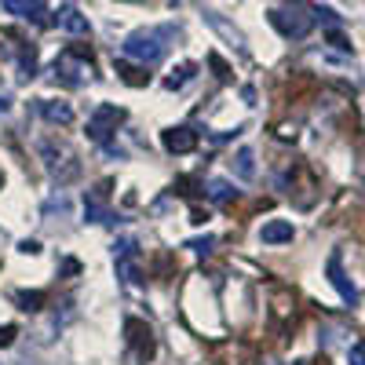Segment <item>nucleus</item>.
<instances>
[{
	"label": "nucleus",
	"mask_w": 365,
	"mask_h": 365,
	"mask_svg": "<svg viewBox=\"0 0 365 365\" xmlns=\"http://www.w3.org/2000/svg\"><path fill=\"white\" fill-rule=\"evenodd\" d=\"M175 37L172 26H150V29H135V34L125 37V44H120V55L132 58L135 66H154L165 58L168 51V41Z\"/></svg>",
	"instance_id": "1"
},
{
	"label": "nucleus",
	"mask_w": 365,
	"mask_h": 365,
	"mask_svg": "<svg viewBox=\"0 0 365 365\" xmlns=\"http://www.w3.org/2000/svg\"><path fill=\"white\" fill-rule=\"evenodd\" d=\"M205 194H208L212 201H216V205H227V201H234V197H237V190L230 187V182H227V179H212Z\"/></svg>",
	"instance_id": "13"
},
{
	"label": "nucleus",
	"mask_w": 365,
	"mask_h": 365,
	"mask_svg": "<svg viewBox=\"0 0 365 365\" xmlns=\"http://www.w3.org/2000/svg\"><path fill=\"white\" fill-rule=\"evenodd\" d=\"M128 113L120 110V106H99L96 110V117L88 120V135L96 139V143H106L110 139V132H117V125L125 120Z\"/></svg>",
	"instance_id": "3"
},
{
	"label": "nucleus",
	"mask_w": 365,
	"mask_h": 365,
	"mask_svg": "<svg viewBox=\"0 0 365 365\" xmlns=\"http://www.w3.org/2000/svg\"><path fill=\"white\" fill-rule=\"evenodd\" d=\"M0 187H4V172H0Z\"/></svg>",
	"instance_id": "29"
},
{
	"label": "nucleus",
	"mask_w": 365,
	"mask_h": 365,
	"mask_svg": "<svg viewBox=\"0 0 365 365\" xmlns=\"http://www.w3.org/2000/svg\"><path fill=\"white\" fill-rule=\"evenodd\" d=\"M329 41H332V44H336V48H344V51H347V48H351V44H347V41H344V37H340V34H332V37H329Z\"/></svg>",
	"instance_id": "27"
},
{
	"label": "nucleus",
	"mask_w": 365,
	"mask_h": 365,
	"mask_svg": "<svg viewBox=\"0 0 365 365\" xmlns=\"http://www.w3.org/2000/svg\"><path fill=\"white\" fill-rule=\"evenodd\" d=\"M347 361H351V365H365V347H361V344L347 347Z\"/></svg>",
	"instance_id": "22"
},
{
	"label": "nucleus",
	"mask_w": 365,
	"mask_h": 365,
	"mask_svg": "<svg viewBox=\"0 0 365 365\" xmlns=\"http://www.w3.org/2000/svg\"><path fill=\"white\" fill-rule=\"evenodd\" d=\"M270 26L278 29L282 37H307L311 34V15H299V11H270Z\"/></svg>",
	"instance_id": "6"
},
{
	"label": "nucleus",
	"mask_w": 365,
	"mask_h": 365,
	"mask_svg": "<svg viewBox=\"0 0 365 365\" xmlns=\"http://www.w3.org/2000/svg\"><path fill=\"white\" fill-rule=\"evenodd\" d=\"M77 58H91V51H88V48H70V51H63V55H58V63H55V81L81 84V81H84L81 73H88L91 66H77Z\"/></svg>",
	"instance_id": "4"
},
{
	"label": "nucleus",
	"mask_w": 365,
	"mask_h": 365,
	"mask_svg": "<svg viewBox=\"0 0 365 365\" xmlns=\"http://www.w3.org/2000/svg\"><path fill=\"white\" fill-rule=\"evenodd\" d=\"M4 8L19 19H41L44 15V4L41 0H4Z\"/></svg>",
	"instance_id": "12"
},
{
	"label": "nucleus",
	"mask_w": 365,
	"mask_h": 365,
	"mask_svg": "<svg viewBox=\"0 0 365 365\" xmlns=\"http://www.w3.org/2000/svg\"><path fill=\"white\" fill-rule=\"evenodd\" d=\"M117 274H120V282H125V285H139V282H143L132 259H117Z\"/></svg>",
	"instance_id": "18"
},
{
	"label": "nucleus",
	"mask_w": 365,
	"mask_h": 365,
	"mask_svg": "<svg viewBox=\"0 0 365 365\" xmlns=\"http://www.w3.org/2000/svg\"><path fill=\"white\" fill-rule=\"evenodd\" d=\"M15 303H19L22 311H44L48 296H44L41 289H34V292H15Z\"/></svg>",
	"instance_id": "16"
},
{
	"label": "nucleus",
	"mask_w": 365,
	"mask_h": 365,
	"mask_svg": "<svg viewBox=\"0 0 365 365\" xmlns=\"http://www.w3.org/2000/svg\"><path fill=\"white\" fill-rule=\"evenodd\" d=\"M208 220V212H201V208H190V223H205Z\"/></svg>",
	"instance_id": "25"
},
{
	"label": "nucleus",
	"mask_w": 365,
	"mask_h": 365,
	"mask_svg": "<svg viewBox=\"0 0 365 365\" xmlns=\"http://www.w3.org/2000/svg\"><path fill=\"white\" fill-rule=\"evenodd\" d=\"M194 73H197V66H194V63H179V66L172 70V77L165 81V88H172V91H175V88L187 84V81H194Z\"/></svg>",
	"instance_id": "17"
},
{
	"label": "nucleus",
	"mask_w": 365,
	"mask_h": 365,
	"mask_svg": "<svg viewBox=\"0 0 365 365\" xmlns=\"http://www.w3.org/2000/svg\"><path fill=\"white\" fill-rule=\"evenodd\" d=\"M325 274H329V285L336 289L347 303H358V289L347 282V274H344V259H340V252H332L329 256V263H325Z\"/></svg>",
	"instance_id": "7"
},
{
	"label": "nucleus",
	"mask_w": 365,
	"mask_h": 365,
	"mask_svg": "<svg viewBox=\"0 0 365 365\" xmlns=\"http://www.w3.org/2000/svg\"><path fill=\"white\" fill-rule=\"evenodd\" d=\"M4 110H8V99H4V96H0V113H4Z\"/></svg>",
	"instance_id": "28"
},
{
	"label": "nucleus",
	"mask_w": 365,
	"mask_h": 365,
	"mask_svg": "<svg viewBox=\"0 0 365 365\" xmlns=\"http://www.w3.org/2000/svg\"><path fill=\"white\" fill-rule=\"evenodd\" d=\"M15 332H19L15 325H0V347H11L15 344Z\"/></svg>",
	"instance_id": "21"
},
{
	"label": "nucleus",
	"mask_w": 365,
	"mask_h": 365,
	"mask_svg": "<svg viewBox=\"0 0 365 365\" xmlns=\"http://www.w3.org/2000/svg\"><path fill=\"white\" fill-rule=\"evenodd\" d=\"M161 143H165L168 154H190V150H197V132L187 128V125H179V128H168L161 135Z\"/></svg>",
	"instance_id": "8"
},
{
	"label": "nucleus",
	"mask_w": 365,
	"mask_h": 365,
	"mask_svg": "<svg viewBox=\"0 0 365 365\" xmlns=\"http://www.w3.org/2000/svg\"><path fill=\"white\" fill-rule=\"evenodd\" d=\"M19 249H22V252H29V256H37V252H41V241H34V237H26V241H22Z\"/></svg>",
	"instance_id": "24"
},
{
	"label": "nucleus",
	"mask_w": 365,
	"mask_h": 365,
	"mask_svg": "<svg viewBox=\"0 0 365 365\" xmlns=\"http://www.w3.org/2000/svg\"><path fill=\"white\" fill-rule=\"evenodd\" d=\"M146 66H128V63H117V73H120V81L125 84H132V88H143L146 81H150V73H143Z\"/></svg>",
	"instance_id": "15"
},
{
	"label": "nucleus",
	"mask_w": 365,
	"mask_h": 365,
	"mask_svg": "<svg viewBox=\"0 0 365 365\" xmlns=\"http://www.w3.org/2000/svg\"><path fill=\"white\" fill-rule=\"evenodd\" d=\"M77 270H81L77 259H66V263H63V274H77Z\"/></svg>",
	"instance_id": "26"
},
{
	"label": "nucleus",
	"mask_w": 365,
	"mask_h": 365,
	"mask_svg": "<svg viewBox=\"0 0 365 365\" xmlns=\"http://www.w3.org/2000/svg\"><path fill=\"white\" fill-rule=\"evenodd\" d=\"M125 336H128V344L135 347V358H139V361H150V358H154L158 344H154V332H150L146 322L128 318V322H125Z\"/></svg>",
	"instance_id": "5"
},
{
	"label": "nucleus",
	"mask_w": 365,
	"mask_h": 365,
	"mask_svg": "<svg viewBox=\"0 0 365 365\" xmlns=\"http://www.w3.org/2000/svg\"><path fill=\"white\" fill-rule=\"evenodd\" d=\"M230 165H234V172H237L241 179H252V175H256V158H252V150H237Z\"/></svg>",
	"instance_id": "14"
},
{
	"label": "nucleus",
	"mask_w": 365,
	"mask_h": 365,
	"mask_svg": "<svg viewBox=\"0 0 365 365\" xmlns=\"http://www.w3.org/2000/svg\"><path fill=\"white\" fill-rule=\"evenodd\" d=\"M175 194L194 197V194H197V179H194V175H179V179H175Z\"/></svg>",
	"instance_id": "19"
},
{
	"label": "nucleus",
	"mask_w": 365,
	"mask_h": 365,
	"mask_svg": "<svg viewBox=\"0 0 365 365\" xmlns=\"http://www.w3.org/2000/svg\"><path fill=\"white\" fill-rule=\"evenodd\" d=\"M37 110H41V117L51 120V125H70V120H73V110L66 103H55V99H41Z\"/></svg>",
	"instance_id": "11"
},
{
	"label": "nucleus",
	"mask_w": 365,
	"mask_h": 365,
	"mask_svg": "<svg viewBox=\"0 0 365 365\" xmlns=\"http://www.w3.org/2000/svg\"><path fill=\"white\" fill-rule=\"evenodd\" d=\"M208 63H212V70H216V77H220V81H230V66L223 63V58H220L216 51L208 55Z\"/></svg>",
	"instance_id": "20"
},
{
	"label": "nucleus",
	"mask_w": 365,
	"mask_h": 365,
	"mask_svg": "<svg viewBox=\"0 0 365 365\" xmlns=\"http://www.w3.org/2000/svg\"><path fill=\"white\" fill-rule=\"evenodd\" d=\"M212 245H216V241H212V237H197V241H190L187 249H194V252H201V256H205V252H208Z\"/></svg>",
	"instance_id": "23"
},
{
	"label": "nucleus",
	"mask_w": 365,
	"mask_h": 365,
	"mask_svg": "<svg viewBox=\"0 0 365 365\" xmlns=\"http://www.w3.org/2000/svg\"><path fill=\"white\" fill-rule=\"evenodd\" d=\"M55 26L58 29H66V34H77V37H84L88 34V19L73 8V4H66V8H58V15H55Z\"/></svg>",
	"instance_id": "10"
},
{
	"label": "nucleus",
	"mask_w": 365,
	"mask_h": 365,
	"mask_svg": "<svg viewBox=\"0 0 365 365\" xmlns=\"http://www.w3.org/2000/svg\"><path fill=\"white\" fill-rule=\"evenodd\" d=\"M41 158H44V165H48L51 179H58L63 187L81 175V165H77V158H73V150H66V146L44 143V146H41Z\"/></svg>",
	"instance_id": "2"
},
{
	"label": "nucleus",
	"mask_w": 365,
	"mask_h": 365,
	"mask_svg": "<svg viewBox=\"0 0 365 365\" xmlns=\"http://www.w3.org/2000/svg\"><path fill=\"white\" fill-rule=\"evenodd\" d=\"M292 237H296V227L289 220H270V223L259 227V241H263V245H285V241H292Z\"/></svg>",
	"instance_id": "9"
}]
</instances>
